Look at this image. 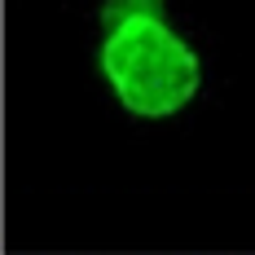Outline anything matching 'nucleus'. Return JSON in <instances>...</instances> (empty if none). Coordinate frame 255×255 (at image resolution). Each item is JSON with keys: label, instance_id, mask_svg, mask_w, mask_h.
<instances>
[{"label": "nucleus", "instance_id": "f257e3e1", "mask_svg": "<svg viewBox=\"0 0 255 255\" xmlns=\"http://www.w3.org/2000/svg\"><path fill=\"white\" fill-rule=\"evenodd\" d=\"M97 75L128 119H176L203 93V53L172 22L167 0H102Z\"/></svg>", "mask_w": 255, "mask_h": 255}]
</instances>
